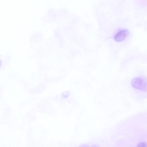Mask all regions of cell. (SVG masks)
Wrapping results in <instances>:
<instances>
[{"mask_svg":"<svg viewBox=\"0 0 147 147\" xmlns=\"http://www.w3.org/2000/svg\"><path fill=\"white\" fill-rule=\"evenodd\" d=\"M131 84L134 88L144 92H147V78L140 76L133 78Z\"/></svg>","mask_w":147,"mask_h":147,"instance_id":"cell-1","label":"cell"},{"mask_svg":"<svg viewBox=\"0 0 147 147\" xmlns=\"http://www.w3.org/2000/svg\"><path fill=\"white\" fill-rule=\"evenodd\" d=\"M128 30L122 29L118 31L115 34L114 39L117 41L120 42L123 40L129 34Z\"/></svg>","mask_w":147,"mask_h":147,"instance_id":"cell-2","label":"cell"},{"mask_svg":"<svg viewBox=\"0 0 147 147\" xmlns=\"http://www.w3.org/2000/svg\"><path fill=\"white\" fill-rule=\"evenodd\" d=\"M137 147H147V143L144 142H140L138 144Z\"/></svg>","mask_w":147,"mask_h":147,"instance_id":"cell-3","label":"cell"},{"mask_svg":"<svg viewBox=\"0 0 147 147\" xmlns=\"http://www.w3.org/2000/svg\"><path fill=\"white\" fill-rule=\"evenodd\" d=\"M80 147H89V146H88L87 145H84L82 146H81Z\"/></svg>","mask_w":147,"mask_h":147,"instance_id":"cell-4","label":"cell"}]
</instances>
